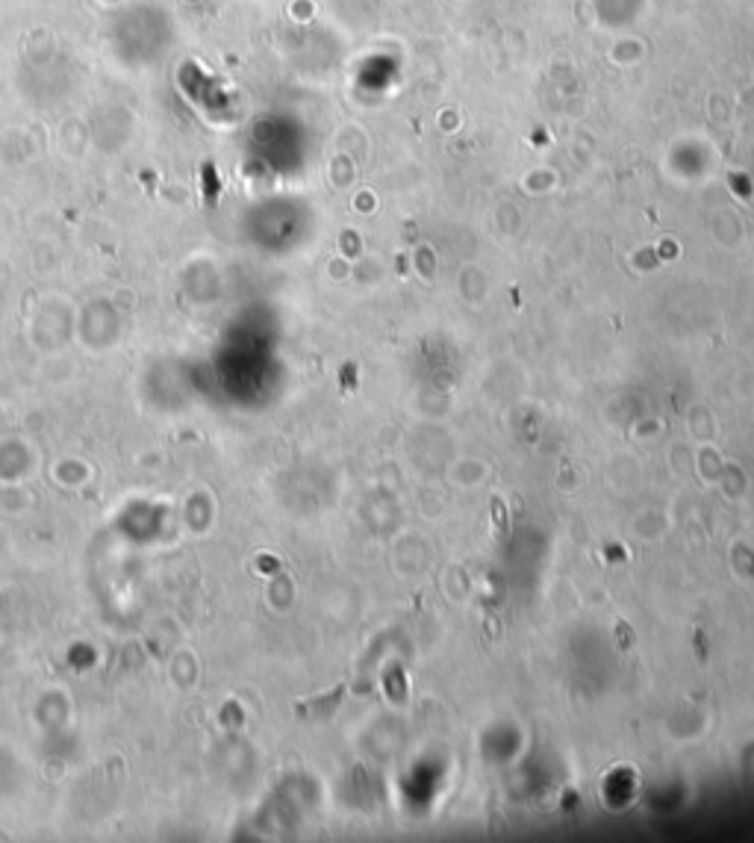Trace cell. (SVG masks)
Segmentation results:
<instances>
[{"instance_id": "cell-2", "label": "cell", "mask_w": 754, "mask_h": 843, "mask_svg": "<svg viewBox=\"0 0 754 843\" xmlns=\"http://www.w3.org/2000/svg\"><path fill=\"white\" fill-rule=\"evenodd\" d=\"M492 514H495V522L501 531H507V519H504V507H501V499H492Z\"/></svg>"}, {"instance_id": "cell-1", "label": "cell", "mask_w": 754, "mask_h": 843, "mask_svg": "<svg viewBox=\"0 0 754 843\" xmlns=\"http://www.w3.org/2000/svg\"><path fill=\"white\" fill-rule=\"evenodd\" d=\"M383 687H387V696L395 699V702H401V699L407 696V681H404V672H401V667H389V672L383 675Z\"/></svg>"}]
</instances>
